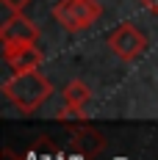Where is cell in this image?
Listing matches in <instances>:
<instances>
[{
	"label": "cell",
	"mask_w": 158,
	"mask_h": 160,
	"mask_svg": "<svg viewBox=\"0 0 158 160\" xmlns=\"http://www.w3.org/2000/svg\"><path fill=\"white\" fill-rule=\"evenodd\" d=\"M3 160H22V158H17L14 152H11L8 146H6V149H3Z\"/></svg>",
	"instance_id": "cell-10"
},
{
	"label": "cell",
	"mask_w": 158,
	"mask_h": 160,
	"mask_svg": "<svg viewBox=\"0 0 158 160\" xmlns=\"http://www.w3.org/2000/svg\"><path fill=\"white\" fill-rule=\"evenodd\" d=\"M0 42L3 47H17V44H36L39 42V28L33 25L22 11H11V17L0 28Z\"/></svg>",
	"instance_id": "cell-4"
},
{
	"label": "cell",
	"mask_w": 158,
	"mask_h": 160,
	"mask_svg": "<svg viewBox=\"0 0 158 160\" xmlns=\"http://www.w3.org/2000/svg\"><path fill=\"white\" fill-rule=\"evenodd\" d=\"M103 6L100 0H58L53 6V19L61 25L67 33H80L100 22Z\"/></svg>",
	"instance_id": "cell-2"
},
{
	"label": "cell",
	"mask_w": 158,
	"mask_h": 160,
	"mask_svg": "<svg viewBox=\"0 0 158 160\" xmlns=\"http://www.w3.org/2000/svg\"><path fill=\"white\" fill-rule=\"evenodd\" d=\"M0 3H3V6H6L8 11H22V8H25V6H28L31 0H0Z\"/></svg>",
	"instance_id": "cell-8"
},
{
	"label": "cell",
	"mask_w": 158,
	"mask_h": 160,
	"mask_svg": "<svg viewBox=\"0 0 158 160\" xmlns=\"http://www.w3.org/2000/svg\"><path fill=\"white\" fill-rule=\"evenodd\" d=\"M139 3H142V6L147 8V11H153V14H158V0H139Z\"/></svg>",
	"instance_id": "cell-9"
},
{
	"label": "cell",
	"mask_w": 158,
	"mask_h": 160,
	"mask_svg": "<svg viewBox=\"0 0 158 160\" xmlns=\"http://www.w3.org/2000/svg\"><path fill=\"white\" fill-rule=\"evenodd\" d=\"M3 58L14 72H28V69H39L42 64V52L36 44H17V47H3Z\"/></svg>",
	"instance_id": "cell-6"
},
{
	"label": "cell",
	"mask_w": 158,
	"mask_h": 160,
	"mask_svg": "<svg viewBox=\"0 0 158 160\" xmlns=\"http://www.w3.org/2000/svg\"><path fill=\"white\" fill-rule=\"evenodd\" d=\"M69 135H72L75 149H78L83 158H95L97 152L106 146L103 135H100L95 127H89V124H72V127H69Z\"/></svg>",
	"instance_id": "cell-7"
},
{
	"label": "cell",
	"mask_w": 158,
	"mask_h": 160,
	"mask_svg": "<svg viewBox=\"0 0 158 160\" xmlns=\"http://www.w3.org/2000/svg\"><path fill=\"white\" fill-rule=\"evenodd\" d=\"M3 97L14 105L19 113H36L50 97H53V83L45 78L39 69H28V72H14V78L3 83Z\"/></svg>",
	"instance_id": "cell-1"
},
{
	"label": "cell",
	"mask_w": 158,
	"mask_h": 160,
	"mask_svg": "<svg viewBox=\"0 0 158 160\" xmlns=\"http://www.w3.org/2000/svg\"><path fill=\"white\" fill-rule=\"evenodd\" d=\"M89 99H92V88L83 80H69L64 86V113L67 116L83 119V111H86Z\"/></svg>",
	"instance_id": "cell-5"
},
{
	"label": "cell",
	"mask_w": 158,
	"mask_h": 160,
	"mask_svg": "<svg viewBox=\"0 0 158 160\" xmlns=\"http://www.w3.org/2000/svg\"><path fill=\"white\" fill-rule=\"evenodd\" d=\"M108 47L119 61H136V58H142L144 50H147V36L133 22H122V25H117L111 31Z\"/></svg>",
	"instance_id": "cell-3"
}]
</instances>
